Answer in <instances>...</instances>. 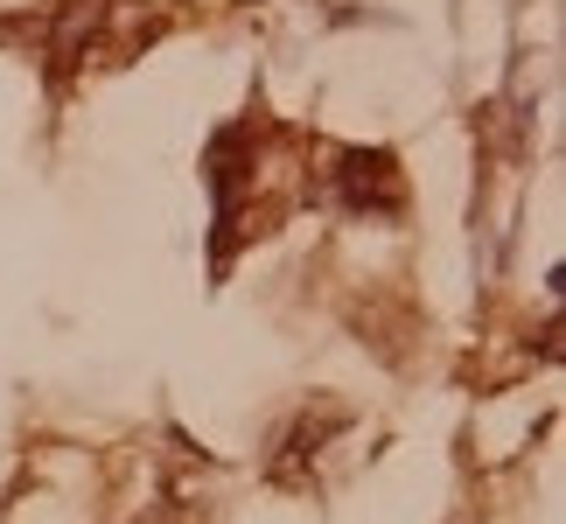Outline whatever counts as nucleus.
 I'll use <instances>...</instances> for the list:
<instances>
[{
    "instance_id": "nucleus-1",
    "label": "nucleus",
    "mask_w": 566,
    "mask_h": 524,
    "mask_svg": "<svg viewBox=\"0 0 566 524\" xmlns=\"http://www.w3.org/2000/svg\"><path fill=\"white\" fill-rule=\"evenodd\" d=\"M336 203L343 210H357V217H391L406 203V175L399 161L385 155V147H350V155H336Z\"/></svg>"
}]
</instances>
